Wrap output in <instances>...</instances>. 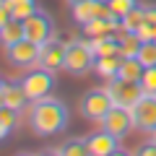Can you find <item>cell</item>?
I'll list each match as a JSON object with an SVG mask.
<instances>
[{"instance_id": "cell-10", "label": "cell", "mask_w": 156, "mask_h": 156, "mask_svg": "<svg viewBox=\"0 0 156 156\" xmlns=\"http://www.w3.org/2000/svg\"><path fill=\"white\" fill-rule=\"evenodd\" d=\"M65 55H68V42H60V39L52 37L50 42L42 44V52H39V65L47 68V70H52V73L65 70Z\"/></svg>"}, {"instance_id": "cell-11", "label": "cell", "mask_w": 156, "mask_h": 156, "mask_svg": "<svg viewBox=\"0 0 156 156\" xmlns=\"http://www.w3.org/2000/svg\"><path fill=\"white\" fill-rule=\"evenodd\" d=\"M70 11H73V18H76L78 26H83V23L94 21V18H112L115 16L109 3H101V0H81L76 5H70Z\"/></svg>"}, {"instance_id": "cell-3", "label": "cell", "mask_w": 156, "mask_h": 156, "mask_svg": "<svg viewBox=\"0 0 156 156\" xmlns=\"http://www.w3.org/2000/svg\"><path fill=\"white\" fill-rule=\"evenodd\" d=\"M112 107H115V101H112L107 86H101V89H89L81 96V101H78V112H81V117L89 120V122H101L104 115Z\"/></svg>"}, {"instance_id": "cell-4", "label": "cell", "mask_w": 156, "mask_h": 156, "mask_svg": "<svg viewBox=\"0 0 156 156\" xmlns=\"http://www.w3.org/2000/svg\"><path fill=\"white\" fill-rule=\"evenodd\" d=\"M18 81H21L23 91L29 94V99H31V101L50 96L52 89H55V73L47 70V68H42V65L31 68V70H29L23 78H18Z\"/></svg>"}, {"instance_id": "cell-16", "label": "cell", "mask_w": 156, "mask_h": 156, "mask_svg": "<svg viewBox=\"0 0 156 156\" xmlns=\"http://www.w3.org/2000/svg\"><path fill=\"white\" fill-rule=\"evenodd\" d=\"M143 70H146V65L138 60V57H122L115 78H125V81H140Z\"/></svg>"}, {"instance_id": "cell-5", "label": "cell", "mask_w": 156, "mask_h": 156, "mask_svg": "<svg viewBox=\"0 0 156 156\" xmlns=\"http://www.w3.org/2000/svg\"><path fill=\"white\" fill-rule=\"evenodd\" d=\"M107 91H109L112 101H115L117 107H133L135 101L140 99V96L146 94L143 86H140V81H125V78H107Z\"/></svg>"}, {"instance_id": "cell-26", "label": "cell", "mask_w": 156, "mask_h": 156, "mask_svg": "<svg viewBox=\"0 0 156 156\" xmlns=\"http://www.w3.org/2000/svg\"><path fill=\"white\" fill-rule=\"evenodd\" d=\"M11 18H13V16H11V11H8V8L3 5V0H0V29L5 26V23L11 21Z\"/></svg>"}, {"instance_id": "cell-30", "label": "cell", "mask_w": 156, "mask_h": 156, "mask_svg": "<svg viewBox=\"0 0 156 156\" xmlns=\"http://www.w3.org/2000/svg\"><path fill=\"white\" fill-rule=\"evenodd\" d=\"M76 3H81V0H68V5H76Z\"/></svg>"}, {"instance_id": "cell-19", "label": "cell", "mask_w": 156, "mask_h": 156, "mask_svg": "<svg viewBox=\"0 0 156 156\" xmlns=\"http://www.w3.org/2000/svg\"><path fill=\"white\" fill-rule=\"evenodd\" d=\"M120 60L122 55H104V57H96V68L94 70L104 78H115L117 76V68H120Z\"/></svg>"}, {"instance_id": "cell-15", "label": "cell", "mask_w": 156, "mask_h": 156, "mask_svg": "<svg viewBox=\"0 0 156 156\" xmlns=\"http://www.w3.org/2000/svg\"><path fill=\"white\" fill-rule=\"evenodd\" d=\"M21 39H26V26H23L21 18H11L5 26L0 29V42H3V47H11L16 42H21Z\"/></svg>"}, {"instance_id": "cell-22", "label": "cell", "mask_w": 156, "mask_h": 156, "mask_svg": "<svg viewBox=\"0 0 156 156\" xmlns=\"http://www.w3.org/2000/svg\"><path fill=\"white\" fill-rule=\"evenodd\" d=\"M138 60L143 62L146 68L156 65V39H143V44L138 50Z\"/></svg>"}, {"instance_id": "cell-14", "label": "cell", "mask_w": 156, "mask_h": 156, "mask_svg": "<svg viewBox=\"0 0 156 156\" xmlns=\"http://www.w3.org/2000/svg\"><path fill=\"white\" fill-rule=\"evenodd\" d=\"M91 47H94L96 57H104V55H122V44H120V37H117L115 31L101 34V37L91 39Z\"/></svg>"}, {"instance_id": "cell-24", "label": "cell", "mask_w": 156, "mask_h": 156, "mask_svg": "<svg viewBox=\"0 0 156 156\" xmlns=\"http://www.w3.org/2000/svg\"><path fill=\"white\" fill-rule=\"evenodd\" d=\"M135 5H138V0H109V8L117 18H122L125 13H130Z\"/></svg>"}, {"instance_id": "cell-18", "label": "cell", "mask_w": 156, "mask_h": 156, "mask_svg": "<svg viewBox=\"0 0 156 156\" xmlns=\"http://www.w3.org/2000/svg\"><path fill=\"white\" fill-rule=\"evenodd\" d=\"M3 5L11 11L13 18H21V21H23L26 16H31V13L39 8V3H37V0H3Z\"/></svg>"}, {"instance_id": "cell-17", "label": "cell", "mask_w": 156, "mask_h": 156, "mask_svg": "<svg viewBox=\"0 0 156 156\" xmlns=\"http://www.w3.org/2000/svg\"><path fill=\"white\" fill-rule=\"evenodd\" d=\"M52 154L57 156H89V143H86V138H68L62 146H57Z\"/></svg>"}, {"instance_id": "cell-12", "label": "cell", "mask_w": 156, "mask_h": 156, "mask_svg": "<svg viewBox=\"0 0 156 156\" xmlns=\"http://www.w3.org/2000/svg\"><path fill=\"white\" fill-rule=\"evenodd\" d=\"M86 143H89L91 156H117V154H122L120 138L112 135V133H107L104 128L96 130V133H89L86 135Z\"/></svg>"}, {"instance_id": "cell-1", "label": "cell", "mask_w": 156, "mask_h": 156, "mask_svg": "<svg viewBox=\"0 0 156 156\" xmlns=\"http://www.w3.org/2000/svg\"><path fill=\"white\" fill-rule=\"evenodd\" d=\"M68 107L65 101L44 96V99L31 101V112H29V125H31L34 135L39 138H52V135L62 133L68 128Z\"/></svg>"}, {"instance_id": "cell-23", "label": "cell", "mask_w": 156, "mask_h": 156, "mask_svg": "<svg viewBox=\"0 0 156 156\" xmlns=\"http://www.w3.org/2000/svg\"><path fill=\"white\" fill-rule=\"evenodd\" d=\"M140 86L146 94H156V65H148L140 76Z\"/></svg>"}, {"instance_id": "cell-13", "label": "cell", "mask_w": 156, "mask_h": 156, "mask_svg": "<svg viewBox=\"0 0 156 156\" xmlns=\"http://www.w3.org/2000/svg\"><path fill=\"white\" fill-rule=\"evenodd\" d=\"M29 94L23 91V86H21V81H5L3 83V89H0V104H8V107H13L16 112H23L29 107Z\"/></svg>"}, {"instance_id": "cell-32", "label": "cell", "mask_w": 156, "mask_h": 156, "mask_svg": "<svg viewBox=\"0 0 156 156\" xmlns=\"http://www.w3.org/2000/svg\"><path fill=\"white\" fill-rule=\"evenodd\" d=\"M101 3H109V0H101Z\"/></svg>"}, {"instance_id": "cell-9", "label": "cell", "mask_w": 156, "mask_h": 156, "mask_svg": "<svg viewBox=\"0 0 156 156\" xmlns=\"http://www.w3.org/2000/svg\"><path fill=\"white\" fill-rule=\"evenodd\" d=\"M133 120H135V128L143 130V133H151L156 128V94H143L133 107Z\"/></svg>"}, {"instance_id": "cell-29", "label": "cell", "mask_w": 156, "mask_h": 156, "mask_svg": "<svg viewBox=\"0 0 156 156\" xmlns=\"http://www.w3.org/2000/svg\"><path fill=\"white\" fill-rule=\"evenodd\" d=\"M151 143H156V128L151 130Z\"/></svg>"}, {"instance_id": "cell-2", "label": "cell", "mask_w": 156, "mask_h": 156, "mask_svg": "<svg viewBox=\"0 0 156 156\" xmlns=\"http://www.w3.org/2000/svg\"><path fill=\"white\" fill-rule=\"evenodd\" d=\"M96 68V52L91 47V39H86L83 34L81 37H73L68 42V55H65V70L70 73L73 78H83L89 76Z\"/></svg>"}, {"instance_id": "cell-8", "label": "cell", "mask_w": 156, "mask_h": 156, "mask_svg": "<svg viewBox=\"0 0 156 156\" xmlns=\"http://www.w3.org/2000/svg\"><path fill=\"white\" fill-rule=\"evenodd\" d=\"M39 52H42V44L31 42V39H21L16 44L5 47V57L11 65L16 68H34L39 65Z\"/></svg>"}, {"instance_id": "cell-20", "label": "cell", "mask_w": 156, "mask_h": 156, "mask_svg": "<svg viewBox=\"0 0 156 156\" xmlns=\"http://www.w3.org/2000/svg\"><path fill=\"white\" fill-rule=\"evenodd\" d=\"M120 21H122V29H125V31H133V34H135L140 23H146V5H143V3H138V5H135L130 13H125Z\"/></svg>"}, {"instance_id": "cell-7", "label": "cell", "mask_w": 156, "mask_h": 156, "mask_svg": "<svg viewBox=\"0 0 156 156\" xmlns=\"http://www.w3.org/2000/svg\"><path fill=\"white\" fill-rule=\"evenodd\" d=\"M99 125L107 130V133L117 135V138L122 140V138H128L130 130L135 128V120H133V112H130L128 107H117V104H115V107L104 115V120H101Z\"/></svg>"}, {"instance_id": "cell-31", "label": "cell", "mask_w": 156, "mask_h": 156, "mask_svg": "<svg viewBox=\"0 0 156 156\" xmlns=\"http://www.w3.org/2000/svg\"><path fill=\"white\" fill-rule=\"evenodd\" d=\"M3 83H5V81H3V78H0V89H3Z\"/></svg>"}, {"instance_id": "cell-21", "label": "cell", "mask_w": 156, "mask_h": 156, "mask_svg": "<svg viewBox=\"0 0 156 156\" xmlns=\"http://www.w3.org/2000/svg\"><path fill=\"white\" fill-rule=\"evenodd\" d=\"M120 44H122V57H138V50L143 44V39L133 31H125L120 37Z\"/></svg>"}, {"instance_id": "cell-25", "label": "cell", "mask_w": 156, "mask_h": 156, "mask_svg": "<svg viewBox=\"0 0 156 156\" xmlns=\"http://www.w3.org/2000/svg\"><path fill=\"white\" fill-rule=\"evenodd\" d=\"M135 154H138V156H156V143L140 146V148H135Z\"/></svg>"}, {"instance_id": "cell-6", "label": "cell", "mask_w": 156, "mask_h": 156, "mask_svg": "<svg viewBox=\"0 0 156 156\" xmlns=\"http://www.w3.org/2000/svg\"><path fill=\"white\" fill-rule=\"evenodd\" d=\"M23 26H26V39H31L37 44H44V42H50L55 37V21L42 8H37L31 16L23 18Z\"/></svg>"}, {"instance_id": "cell-28", "label": "cell", "mask_w": 156, "mask_h": 156, "mask_svg": "<svg viewBox=\"0 0 156 156\" xmlns=\"http://www.w3.org/2000/svg\"><path fill=\"white\" fill-rule=\"evenodd\" d=\"M8 133H11V128L0 122V140H5V138H8Z\"/></svg>"}, {"instance_id": "cell-33", "label": "cell", "mask_w": 156, "mask_h": 156, "mask_svg": "<svg viewBox=\"0 0 156 156\" xmlns=\"http://www.w3.org/2000/svg\"><path fill=\"white\" fill-rule=\"evenodd\" d=\"M154 39H156V31H154Z\"/></svg>"}, {"instance_id": "cell-27", "label": "cell", "mask_w": 156, "mask_h": 156, "mask_svg": "<svg viewBox=\"0 0 156 156\" xmlns=\"http://www.w3.org/2000/svg\"><path fill=\"white\" fill-rule=\"evenodd\" d=\"M146 21H148V23H154V26H156V3L146 5Z\"/></svg>"}]
</instances>
